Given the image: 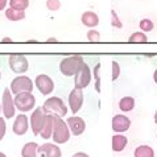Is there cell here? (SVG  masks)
I'll return each instance as SVG.
<instances>
[{"label":"cell","instance_id":"4fadbf2b","mask_svg":"<svg viewBox=\"0 0 157 157\" xmlns=\"http://www.w3.org/2000/svg\"><path fill=\"white\" fill-rule=\"evenodd\" d=\"M131 127V120L129 117L124 115H115L112 117V129L115 132H125Z\"/></svg>","mask_w":157,"mask_h":157},{"label":"cell","instance_id":"3957f363","mask_svg":"<svg viewBox=\"0 0 157 157\" xmlns=\"http://www.w3.org/2000/svg\"><path fill=\"white\" fill-rule=\"evenodd\" d=\"M70 139V129H69L66 121L62 117H56L53 125V140L57 144H63Z\"/></svg>","mask_w":157,"mask_h":157},{"label":"cell","instance_id":"7c38bea8","mask_svg":"<svg viewBox=\"0 0 157 157\" xmlns=\"http://www.w3.org/2000/svg\"><path fill=\"white\" fill-rule=\"evenodd\" d=\"M66 124H67L69 129H70V132L74 135V136H79V135L83 133L85 129H86L85 120L82 119V117H79V116L69 117V119L66 120Z\"/></svg>","mask_w":157,"mask_h":157},{"label":"cell","instance_id":"5b68a950","mask_svg":"<svg viewBox=\"0 0 157 157\" xmlns=\"http://www.w3.org/2000/svg\"><path fill=\"white\" fill-rule=\"evenodd\" d=\"M15 107L19 108L21 112L30 111L36 104V98L32 93H20L15 97Z\"/></svg>","mask_w":157,"mask_h":157},{"label":"cell","instance_id":"484cf974","mask_svg":"<svg viewBox=\"0 0 157 157\" xmlns=\"http://www.w3.org/2000/svg\"><path fill=\"white\" fill-rule=\"evenodd\" d=\"M87 40L91 42H98L100 40V33L95 29H90L89 32H87Z\"/></svg>","mask_w":157,"mask_h":157},{"label":"cell","instance_id":"8fae6325","mask_svg":"<svg viewBox=\"0 0 157 157\" xmlns=\"http://www.w3.org/2000/svg\"><path fill=\"white\" fill-rule=\"evenodd\" d=\"M69 106L71 108L73 114H77L83 106V93L79 89H73L69 95Z\"/></svg>","mask_w":157,"mask_h":157},{"label":"cell","instance_id":"ffe728a7","mask_svg":"<svg viewBox=\"0 0 157 157\" xmlns=\"http://www.w3.org/2000/svg\"><path fill=\"white\" fill-rule=\"evenodd\" d=\"M119 108L124 112H129L135 108V99L132 97H124L120 99L119 102Z\"/></svg>","mask_w":157,"mask_h":157},{"label":"cell","instance_id":"74e56055","mask_svg":"<svg viewBox=\"0 0 157 157\" xmlns=\"http://www.w3.org/2000/svg\"><path fill=\"white\" fill-rule=\"evenodd\" d=\"M0 157H7V156L4 155V153H2V152H0Z\"/></svg>","mask_w":157,"mask_h":157},{"label":"cell","instance_id":"9a60e30c","mask_svg":"<svg viewBox=\"0 0 157 157\" xmlns=\"http://www.w3.org/2000/svg\"><path fill=\"white\" fill-rule=\"evenodd\" d=\"M37 151L40 152L41 155H45L46 157H61V149L56 145V144L52 143H45L37 148Z\"/></svg>","mask_w":157,"mask_h":157},{"label":"cell","instance_id":"e575fe53","mask_svg":"<svg viewBox=\"0 0 157 157\" xmlns=\"http://www.w3.org/2000/svg\"><path fill=\"white\" fill-rule=\"evenodd\" d=\"M153 79H155V82L157 83V69L155 70V74H153Z\"/></svg>","mask_w":157,"mask_h":157},{"label":"cell","instance_id":"5bb4252c","mask_svg":"<svg viewBox=\"0 0 157 157\" xmlns=\"http://www.w3.org/2000/svg\"><path fill=\"white\" fill-rule=\"evenodd\" d=\"M29 128L28 125V116L24 115V114H20L16 116L15 119V123H13V132L16 135H19V136H21V135H25L27 133V131Z\"/></svg>","mask_w":157,"mask_h":157},{"label":"cell","instance_id":"7402d4cb","mask_svg":"<svg viewBox=\"0 0 157 157\" xmlns=\"http://www.w3.org/2000/svg\"><path fill=\"white\" fill-rule=\"evenodd\" d=\"M155 152L149 145H140L135 149V157H153Z\"/></svg>","mask_w":157,"mask_h":157},{"label":"cell","instance_id":"8d00e7d4","mask_svg":"<svg viewBox=\"0 0 157 157\" xmlns=\"http://www.w3.org/2000/svg\"><path fill=\"white\" fill-rule=\"evenodd\" d=\"M155 123L157 124V111L155 112Z\"/></svg>","mask_w":157,"mask_h":157},{"label":"cell","instance_id":"836d02e7","mask_svg":"<svg viewBox=\"0 0 157 157\" xmlns=\"http://www.w3.org/2000/svg\"><path fill=\"white\" fill-rule=\"evenodd\" d=\"M3 42H12V38H8V37H4L3 40H2Z\"/></svg>","mask_w":157,"mask_h":157},{"label":"cell","instance_id":"52a82bcc","mask_svg":"<svg viewBox=\"0 0 157 157\" xmlns=\"http://www.w3.org/2000/svg\"><path fill=\"white\" fill-rule=\"evenodd\" d=\"M15 100L11 95V89H4L3 99H2V111L6 119H11L15 116Z\"/></svg>","mask_w":157,"mask_h":157},{"label":"cell","instance_id":"83f0119b","mask_svg":"<svg viewBox=\"0 0 157 157\" xmlns=\"http://www.w3.org/2000/svg\"><path fill=\"white\" fill-rule=\"evenodd\" d=\"M99 70H100V63H97V66L94 69V77L97 82H95V90L97 93H100V75H99Z\"/></svg>","mask_w":157,"mask_h":157},{"label":"cell","instance_id":"d6986e66","mask_svg":"<svg viewBox=\"0 0 157 157\" xmlns=\"http://www.w3.org/2000/svg\"><path fill=\"white\" fill-rule=\"evenodd\" d=\"M40 147L37 143H27L21 151L23 157H37V148Z\"/></svg>","mask_w":157,"mask_h":157},{"label":"cell","instance_id":"44dd1931","mask_svg":"<svg viewBox=\"0 0 157 157\" xmlns=\"http://www.w3.org/2000/svg\"><path fill=\"white\" fill-rule=\"evenodd\" d=\"M6 17L11 21H20L25 17V12L13 10V8H8V10L6 11Z\"/></svg>","mask_w":157,"mask_h":157},{"label":"cell","instance_id":"6da1fadb","mask_svg":"<svg viewBox=\"0 0 157 157\" xmlns=\"http://www.w3.org/2000/svg\"><path fill=\"white\" fill-rule=\"evenodd\" d=\"M42 110L45 112V115H52L54 117H62L67 114L66 104L58 97H52L49 99H46L42 106Z\"/></svg>","mask_w":157,"mask_h":157},{"label":"cell","instance_id":"30bf717a","mask_svg":"<svg viewBox=\"0 0 157 157\" xmlns=\"http://www.w3.org/2000/svg\"><path fill=\"white\" fill-rule=\"evenodd\" d=\"M44 121H45V112H44L42 107H38L32 112V116H30V127H32V132L36 136L40 135L44 127Z\"/></svg>","mask_w":157,"mask_h":157},{"label":"cell","instance_id":"d6a6232c","mask_svg":"<svg viewBox=\"0 0 157 157\" xmlns=\"http://www.w3.org/2000/svg\"><path fill=\"white\" fill-rule=\"evenodd\" d=\"M73 157H90V156L86 155V153H83V152H78V153H75Z\"/></svg>","mask_w":157,"mask_h":157},{"label":"cell","instance_id":"2e32d148","mask_svg":"<svg viewBox=\"0 0 157 157\" xmlns=\"http://www.w3.org/2000/svg\"><path fill=\"white\" fill-rule=\"evenodd\" d=\"M54 116L52 115H45V121H44V127L41 129V137L42 139H49L53 135V125H54Z\"/></svg>","mask_w":157,"mask_h":157},{"label":"cell","instance_id":"d4e9b609","mask_svg":"<svg viewBox=\"0 0 157 157\" xmlns=\"http://www.w3.org/2000/svg\"><path fill=\"white\" fill-rule=\"evenodd\" d=\"M139 27H140V29L144 30V32H151V30L153 29V21L149 19H143L140 21V24H139Z\"/></svg>","mask_w":157,"mask_h":157},{"label":"cell","instance_id":"f546056e","mask_svg":"<svg viewBox=\"0 0 157 157\" xmlns=\"http://www.w3.org/2000/svg\"><path fill=\"white\" fill-rule=\"evenodd\" d=\"M111 19H112V27H116V28H121L123 27V24H121V21L119 20V16L116 15V12L112 10L111 11Z\"/></svg>","mask_w":157,"mask_h":157},{"label":"cell","instance_id":"277c9868","mask_svg":"<svg viewBox=\"0 0 157 157\" xmlns=\"http://www.w3.org/2000/svg\"><path fill=\"white\" fill-rule=\"evenodd\" d=\"M32 90H33V82L29 77L20 75L16 77L11 82V93L15 95L20 93H32Z\"/></svg>","mask_w":157,"mask_h":157},{"label":"cell","instance_id":"9c48e42d","mask_svg":"<svg viewBox=\"0 0 157 157\" xmlns=\"http://www.w3.org/2000/svg\"><path fill=\"white\" fill-rule=\"evenodd\" d=\"M34 85H36L38 91H40L42 95H49L50 93H53V90H54V82L49 75H46V74L37 75L36 81H34Z\"/></svg>","mask_w":157,"mask_h":157},{"label":"cell","instance_id":"4dcf8cb0","mask_svg":"<svg viewBox=\"0 0 157 157\" xmlns=\"http://www.w3.org/2000/svg\"><path fill=\"white\" fill-rule=\"evenodd\" d=\"M4 135H6V120L0 117V141L3 140Z\"/></svg>","mask_w":157,"mask_h":157},{"label":"cell","instance_id":"e0dca14e","mask_svg":"<svg viewBox=\"0 0 157 157\" xmlns=\"http://www.w3.org/2000/svg\"><path fill=\"white\" fill-rule=\"evenodd\" d=\"M81 21H82V24L83 25H86V27L94 28V27H97V25L99 24V17H98V15L95 13V12L87 11V12H85V13L82 15Z\"/></svg>","mask_w":157,"mask_h":157},{"label":"cell","instance_id":"cb8c5ba5","mask_svg":"<svg viewBox=\"0 0 157 157\" xmlns=\"http://www.w3.org/2000/svg\"><path fill=\"white\" fill-rule=\"evenodd\" d=\"M147 40H148V37L143 32H135L132 36L129 37L128 41L132 44H144V42H147Z\"/></svg>","mask_w":157,"mask_h":157},{"label":"cell","instance_id":"603a6c76","mask_svg":"<svg viewBox=\"0 0 157 157\" xmlns=\"http://www.w3.org/2000/svg\"><path fill=\"white\" fill-rule=\"evenodd\" d=\"M10 8H13L17 11H25L29 6V0H8Z\"/></svg>","mask_w":157,"mask_h":157},{"label":"cell","instance_id":"ab89813d","mask_svg":"<svg viewBox=\"0 0 157 157\" xmlns=\"http://www.w3.org/2000/svg\"><path fill=\"white\" fill-rule=\"evenodd\" d=\"M0 78H2V73H0Z\"/></svg>","mask_w":157,"mask_h":157},{"label":"cell","instance_id":"7a4b0ae2","mask_svg":"<svg viewBox=\"0 0 157 157\" xmlns=\"http://www.w3.org/2000/svg\"><path fill=\"white\" fill-rule=\"evenodd\" d=\"M83 63H85V61L81 56H73V57H67L61 61L59 70L63 75L73 77V75H75V73L79 70Z\"/></svg>","mask_w":157,"mask_h":157},{"label":"cell","instance_id":"d590c367","mask_svg":"<svg viewBox=\"0 0 157 157\" xmlns=\"http://www.w3.org/2000/svg\"><path fill=\"white\" fill-rule=\"evenodd\" d=\"M57 40H56V38H49V40H48V42H56Z\"/></svg>","mask_w":157,"mask_h":157},{"label":"cell","instance_id":"4316f807","mask_svg":"<svg viewBox=\"0 0 157 157\" xmlns=\"http://www.w3.org/2000/svg\"><path fill=\"white\" fill-rule=\"evenodd\" d=\"M46 8L49 11H58L61 8V2L59 0H46Z\"/></svg>","mask_w":157,"mask_h":157},{"label":"cell","instance_id":"8992f818","mask_svg":"<svg viewBox=\"0 0 157 157\" xmlns=\"http://www.w3.org/2000/svg\"><path fill=\"white\" fill-rule=\"evenodd\" d=\"M90 81H91L90 67L87 63H83L79 70L75 73V75H74V89H79V90L86 89L90 85Z\"/></svg>","mask_w":157,"mask_h":157},{"label":"cell","instance_id":"1f68e13d","mask_svg":"<svg viewBox=\"0 0 157 157\" xmlns=\"http://www.w3.org/2000/svg\"><path fill=\"white\" fill-rule=\"evenodd\" d=\"M7 4H8V0H0V11H3Z\"/></svg>","mask_w":157,"mask_h":157},{"label":"cell","instance_id":"ac0fdd59","mask_svg":"<svg viewBox=\"0 0 157 157\" xmlns=\"http://www.w3.org/2000/svg\"><path fill=\"white\" fill-rule=\"evenodd\" d=\"M127 137L123 136V135H115L114 137H112V149L115 152H121L127 145Z\"/></svg>","mask_w":157,"mask_h":157},{"label":"cell","instance_id":"ba28073f","mask_svg":"<svg viewBox=\"0 0 157 157\" xmlns=\"http://www.w3.org/2000/svg\"><path fill=\"white\" fill-rule=\"evenodd\" d=\"M8 63L12 71H15L16 74H23L28 70V59L25 56L21 54H12L8 58Z\"/></svg>","mask_w":157,"mask_h":157},{"label":"cell","instance_id":"f1b7e54d","mask_svg":"<svg viewBox=\"0 0 157 157\" xmlns=\"http://www.w3.org/2000/svg\"><path fill=\"white\" fill-rule=\"evenodd\" d=\"M119 75H120V66L114 59L112 61V81H116L119 78Z\"/></svg>","mask_w":157,"mask_h":157},{"label":"cell","instance_id":"f35d334b","mask_svg":"<svg viewBox=\"0 0 157 157\" xmlns=\"http://www.w3.org/2000/svg\"><path fill=\"white\" fill-rule=\"evenodd\" d=\"M0 111H2V104H0Z\"/></svg>","mask_w":157,"mask_h":157}]
</instances>
